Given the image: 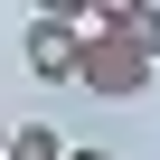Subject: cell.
I'll return each instance as SVG.
<instances>
[{"label":"cell","instance_id":"obj_1","mask_svg":"<svg viewBox=\"0 0 160 160\" xmlns=\"http://www.w3.org/2000/svg\"><path fill=\"white\" fill-rule=\"evenodd\" d=\"M75 85L132 104V94H151V57H141L132 38H113V28H85V47H75Z\"/></svg>","mask_w":160,"mask_h":160},{"label":"cell","instance_id":"obj_2","mask_svg":"<svg viewBox=\"0 0 160 160\" xmlns=\"http://www.w3.org/2000/svg\"><path fill=\"white\" fill-rule=\"evenodd\" d=\"M75 47H85V28H75V19H38V10H28V38H19L28 75H47V85H75Z\"/></svg>","mask_w":160,"mask_h":160},{"label":"cell","instance_id":"obj_3","mask_svg":"<svg viewBox=\"0 0 160 160\" xmlns=\"http://www.w3.org/2000/svg\"><path fill=\"white\" fill-rule=\"evenodd\" d=\"M75 28H113V38H132V47L160 66V0H85Z\"/></svg>","mask_w":160,"mask_h":160},{"label":"cell","instance_id":"obj_4","mask_svg":"<svg viewBox=\"0 0 160 160\" xmlns=\"http://www.w3.org/2000/svg\"><path fill=\"white\" fill-rule=\"evenodd\" d=\"M0 160H66V132L28 122V132H10V141H0Z\"/></svg>","mask_w":160,"mask_h":160},{"label":"cell","instance_id":"obj_5","mask_svg":"<svg viewBox=\"0 0 160 160\" xmlns=\"http://www.w3.org/2000/svg\"><path fill=\"white\" fill-rule=\"evenodd\" d=\"M38 19H85V0H28Z\"/></svg>","mask_w":160,"mask_h":160},{"label":"cell","instance_id":"obj_6","mask_svg":"<svg viewBox=\"0 0 160 160\" xmlns=\"http://www.w3.org/2000/svg\"><path fill=\"white\" fill-rule=\"evenodd\" d=\"M66 160H113V151H75V141H66Z\"/></svg>","mask_w":160,"mask_h":160},{"label":"cell","instance_id":"obj_7","mask_svg":"<svg viewBox=\"0 0 160 160\" xmlns=\"http://www.w3.org/2000/svg\"><path fill=\"white\" fill-rule=\"evenodd\" d=\"M0 141H10V122H0Z\"/></svg>","mask_w":160,"mask_h":160}]
</instances>
